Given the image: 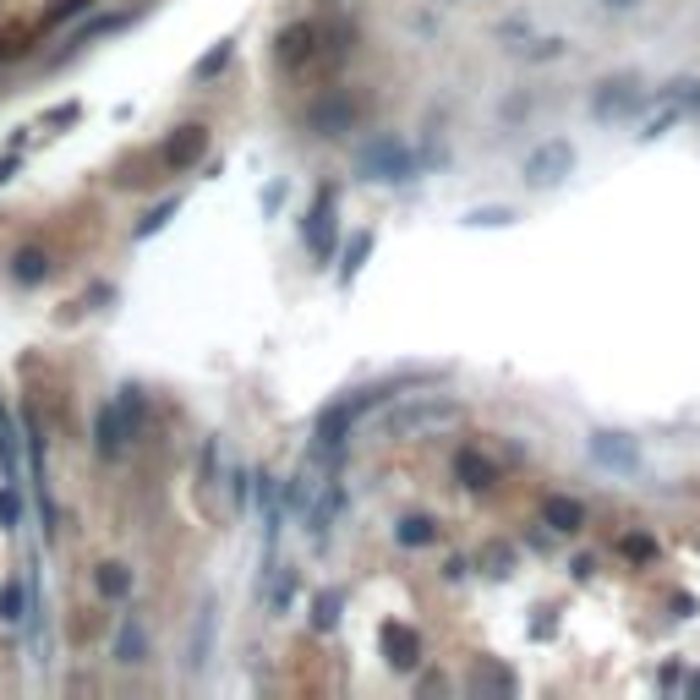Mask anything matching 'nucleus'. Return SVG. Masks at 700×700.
I'll use <instances>...</instances> for the list:
<instances>
[{"label": "nucleus", "mask_w": 700, "mask_h": 700, "mask_svg": "<svg viewBox=\"0 0 700 700\" xmlns=\"http://www.w3.org/2000/svg\"><path fill=\"white\" fill-rule=\"evenodd\" d=\"M460 400H449V394H411V400L389 405L383 411V438H416V433H438V427H454L460 422Z\"/></svg>", "instance_id": "obj_1"}, {"label": "nucleus", "mask_w": 700, "mask_h": 700, "mask_svg": "<svg viewBox=\"0 0 700 700\" xmlns=\"http://www.w3.org/2000/svg\"><path fill=\"white\" fill-rule=\"evenodd\" d=\"M356 175H361V181H411L416 159H411V148H405V143L378 137V143H361L356 148Z\"/></svg>", "instance_id": "obj_2"}, {"label": "nucleus", "mask_w": 700, "mask_h": 700, "mask_svg": "<svg viewBox=\"0 0 700 700\" xmlns=\"http://www.w3.org/2000/svg\"><path fill=\"white\" fill-rule=\"evenodd\" d=\"M575 165V148L569 143H542L536 154H525V181L531 186H558Z\"/></svg>", "instance_id": "obj_3"}, {"label": "nucleus", "mask_w": 700, "mask_h": 700, "mask_svg": "<svg viewBox=\"0 0 700 700\" xmlns=\"http://www.w3.org/2000/svg\"><path fill=\"white\" fill-rule=\"evenodd\" d=\"M383 657H389V668L416 673L422 668V635L411 624H383Z\"/></svg>", "instance_id": "obj_4"}, {"label": "nucleus", "mask_w": 700, "mask_h": 700, "mask_svg": "<svg viewBox=\"0 0 700 700\" xmlns=\"http://www.w3.org/2000/svg\"><path fill=\"white\" fill-rule=\"evenodd\" d=\"M307 247L318 252V258L334 252V186H323L318 203H312V214H307Z\"/></svg>", "instance_id": "obj_5"}, {"label": "nucleus", "mask_w": 700, "mask_h": 700, "mask_svg": "<svg viewBox=\"0 0 700 700\" xmlns=\"http://www.w3.org/2000/svg\"><path fill=\"white\" fill-rule=\"evenodd\" d=\"M203 154H208V126H181V132L165 143V165L170 170H192Z\"/></svg>", "instance_id": "obj_6"}, {"label": "nucleus", "mask_w": 700, "mask_h": 700, "mask_svg": "<svg viewBox=\"0 0 700 700\" xmlns=\"http://www.w3.org/2000/svg\"><path fill=\"white\" fill-rule=\"evenodd\" d=\"M542 525L547 531H558V536H575V531H586V504L580 498H564V493H553L542 504Z\"/></svg>", "instance_id": "obj_7"}, {"label": "nucleus", "mask_w": 700, "mask_h": 700, "mask_svg": "<svg viewBox=\"0 0 700 700\" xmlns=\"http://www.w3.org/2000/svg\"><path fill=\"white\" fill-rule=\"evenodd\" d=\"M591 454H597V465H608V471H635L640 465L635 443H629L624 433H597L591 438Z\"/></svg>", "instance_id": "obj_8"}, {"label": "nucleus", "mask_w": 700, "mask_h": 700, "mask_svg": "<svg viewBox=\"0 0 700 700\" xmlns=\"http://www.w3.org/2000/svg\"><path fill=\"white\" fill-rule=\"evenodd\" d=\"M312 55H318V28H312V22H296V28L279 33V61L285 66H301V61H312Z\"/></svg>", "instance_id": "obj_9"}, {"label": "nucleus", "mask_w": 700, "mask_h": 700, "mask_svg": "<svg viewBox=\"0 0 700 700\" xmlns=\"http://www.w3.org/2000/svg\"><path fill=\"white\" fill-rule=\"evenodd\" d=\"M350 422H356L350 400H345V405H329V411L318 416V449H323V454H334V449H340V443H345V427H350Z\"/></svg>", "instance_id": "obj_10"}, {"label": "nucleus", "mask_w": 700, "mask_h": 700, "mask_svg": "<svg viewBox=\"0 0 700 700\" xmlns=\"http://www.w3.org/2000/svg\"><path fill=\"white\" fill-rule=\"evenodd\" d=\"M454 476H460V482L465 487H493V460H487V454L482 449H460V454H454Z\"/></svg>", "instance_id": "obj_11"}, {"label": "nucleus", "mask_w": 700, "mask_h": 700, "mask_svg": "<svg viewBox=\"0 0 700 700\" xmlns=\"http://www.w3.org/2000/svg\"><path fill=\"white\" fill-rule=\"evenodd\" d=\"M394 536H400L405 547H433L438 542V520L433 515H405L400 525H394Z\"/></svg>", "instance_id": "obj_12"}, {"label": "nucleus", "mask_w": 700, "mask_h": 700, "mask_svg": "<svg viewBox=\"0 0 700 700\" xmlns=\"http://www.w3.org/2000/svg\"><path fill=\"white\" fill-rule=\"evenodd\" d=\"M356 121V110H350L345 99H329V104H318V110H312V126H318L323 137H334V132H345V126Z\"/></svg>", "instance_id": "obj_13"}, {"label": "nucleus", "mask_w": 700, "mask_h": 700, "mask_svg": "<svg viewBox=\"0 0 700 700\" xmlns=\"http://www.w3.org/2000/svg\"><path fill=\"white\" fill-rule=\"evenodd\" d=\"M340 504H345V487L340 482H329V487H323V498H318V509H312V531H329V525H334V515H340Z\"/></svg>", "instance_id": "obj_14"}, {"label": "nucleus", "mask_w": 700, "mask_h": 700, "mask_svg": "<svg viewBox=\"0 0 700 700\" xmlns=\"http://www.w3.org/2000/svg\"><path fill=\"white\" fill-rule=\"evenodd\" d=\"M618 553H624L629 564H651V558H657V536L629 531V536H618Z\"/></svg>", "instance_id": "obj_15"}, {"label": "nucleus", "mask_w": 700, "mask_h": 700, "mask_svg": "<svg viewBox=\"0 0 700 700\" xmlns=\"http://www.w3.org/2000/svg\"><path fill=\"white\" fill-rule=\"evenodd\" d=\"M99 591L104 597H126V591H132V575H126L121 564H104L99 569Z\"/></svg>", "instance_id": "obj_16"}, {"label": "nucleus", "mask_w": 700, "mask_h": 700, "mask_svg": "<svg viewBox=\"0 0 700 700\" xmlns=\"http://www.w3.org/2000/svg\"><path fill=\"white\" fill-rule=\"evenodd\" d=\"M635 104V88L629 83H608V93L597 99V115H613V110H629Z\"/></svg>", "instance_id": "obj_17"}, {"label": "nucleus", "mask_w": 700, "mask_h": 700, "mask_svg": "<svg viewBox=\"0 0 700 700\" xmlns=\"http://www.w3.org/2000/svg\"><path fill=\"white\" fill-rule=\"evenodd\" d=\"M482 564H487V575H509V564H515V553H509L504 542H493V547H482Z\"/></svg>", "instance_id": "obj_18"}, {"label": "nucleus", "mask_w": 700, "mask_h": 700, "mask_svg": "<svg viewBox=\"0 0 700 700\" xmlns=\"http://www.w3.org/2000/svg\"><path fill=\"white\" fill-rule=\"evenodd\" d=\"M121 662H143V629H121Z\"/></svg>", "instance_id": "obj_19"}, {"label": "nucleus", "mask_w": 700, "mask_h": 700, "mask_svg": "<svg viewBox=\"0 0 700 700\" xmlns=\"http://www.w3.org/2000/svg\"><path fill=\"white\" fill-rule=\"evenodd\" d=\"M509 208H476V214H465V225H509Z\"/></svg>", "instance_id": "obj_20"}, {"label": "nucleus", "mask_w": 700, "mask_h": 700, "mask_svg": "<svg viewBox=\"0 0 700 700\" xmlns=\"http://www.w3.org/2000/svg\"><path fill=\"white\" fill-rule=\"evenodd\" d=\"M225 61H230V44H219V50L208 55L203 66H197V77H203V83H208V77H214V72H225Z\"/></svg>", "instance_id": "obj_21"}, {"label": "nucleus", "mask_w": 700, "mask_h": 700, "mask_svg": "<svg viewBox=\"0 0 700 700\" xmlns=\"http://www.w3.org/2000/svg\"><path fill=\"white\" fill-rule=\"evenodd\" d=\"M334 618H340V591H329V597L318 602V629H329Z\"/></svg>", "instance_id": "obj_22"}, {"label": "nucleus", "mask_w": 700, "mask_h": 700, "mask_svg": "<svg viewBox=\"0 0 700 700\" xmlns=\"http://www.w3.org/2000/svg\"><path fill=\"white\" fill-rule=\"evenodd\" d=\"M367 252H372V236H356V247H350V263H345V279L361 268V258H367Z\"/></svg>", "instance_id": "obj_23"}, {"label": "nucleus", "mask_w": 700, "mask_h": 700, "mask_svg": "<svg viewBox=\"0 0 700 700\" xmlns=\"http://www.w3.org/2000/svg\"><path fill=\"white\" fill-rule=\"evenodd\" d=\"M44 274V258L39 252H28V258H17V279H39Z\"/></svg>", "instance_id": "obj_24"}, {"label": "nucleus", "mask_w": 700, "mask_h": 700, "mask_svg": "<svg viewBox=\"0 0 700 700\" xmlns=\"http://www.w3.org/2000/svg\"><path fill=\"white\" fill-rule=\"evenodd\" d=\"M83 6H88V0H55L50 17H72V11H83Z\"/></svg>", "instance_id": "obj_25"}, {"label": "nucleus", "mask_w": 700, "mask_h": 700, "mask_svg": "<svg viewBox=\"0 0 700 700\" xmlns=\"http://www.w3.org/2000/svg\"><path fill=\"white\" fill-rule=\"evenodd\" d=\"M17 602H22V597H17V586H6V597H0V608H6V618H17Z\"/></svg>", "instance_id": "obj_26"}, {"label": "nucleus", "mask_w": 700, "mask_h": 700, "mask_svg": "<svg viewBox=\"0 0 700 700\" xmlns=\"http://www.w3.org/2000/svg\"><path fill=\"white\" fill-rule=\"evenodd\" d=\"M608 6H635V0H608Z\"/></svg>", "instance_id": "obj_27"}, {"label": "nucleus", "mask_w": 700, "mask_h": 700, "mask_svg": "<svg viewBox=\"0 0 700 700\" xmlns=\"http://www.w3.org/2000/svg\"><path fill=\"white\" fill-rule=\"evenodd\" d=\"M695 690H700V679H695Z\"/></svg>", "instance_id": "obj_28"}]
</instances>
